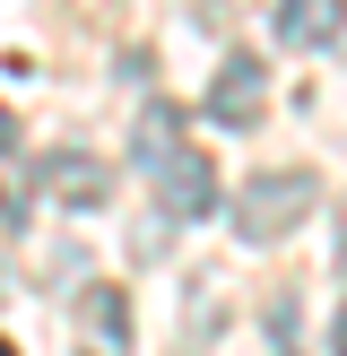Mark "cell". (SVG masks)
Here are the masks:
<instances>
[{
	"mask_svg": "<svg viewBox=\"0 0 347 356\" xmlns=\"http://www.w3.org/2000/svg\"><path fill=\"white\" fill-rule=\"evenodd\" d=\"M139 165H148L156 209H165L174 226H200L208 209H217V165L183 139V113H174V104H148V113H139Z\"/></svg>",
	"mask_w": 347,
	"mask_h": 356,
	"instance_id": "6da1fadb",
	"label": "cell"
},
{
	"mask_svg": "<svg viewBox=\"0 0 347 356\" xmlns=\"http://www.w3.org/2000/svg\"><path fill=\"white\" fill-rule=\"evenodd\" d=\"M312 200H321V191H312L304 165H269V174H252V183L235 191V235L243 243H278L287 226L312 218Z\"/></svg>",
	"mask_w": 347,
	"mask_h": 356,
	"instance_id": "7a4b0ae2",
	"label": "cell"
},
{
	"mask_svg": "<svg viewBox=\"0 0 347 356\" xmlns=\"http://www.w3.org/2000/svg\"><path fill=\"white\" fill-rule=\"evenodd\" d=\"M35 200H52V209H104V200H113V165H104V156L61 148V156L35 165Z\"/></svg>",
	"mask_w": 347,
	"mask_h": 356,
	"instance_id": "3957f363",
	"label": "cell"
},
{
	"mask_svg": "<svg viewBox=\"0 0 347 356\" xmlns=\"http://www.w3.org/2000/svg\"><path fill=\"white\" fill-rule=\"evenodd\" d=\"M260 104H269V61H260V52H235V61L217 70V87H208V122H226V131H252Z\"/></svg>",
	"mask_w": 347,
	"mask_h": 356,
	"instance_id": "277c9868",
	"label": "cell"
},
{
	"mask_svg": "<svg viewBox=\"0 0 347 356\" xmlns=\"http://www.w3.org/2000/svg\"><path fill=\"white\" fill-rule=\"evenodd\" d=\"M78 339H87V356H130V296L87 287L78 296Z\"/></svg>",
	"mask_w": 347,
	"mask_h": 356,
	"instance_id": "5b68a950",
	"label": "cell"
},
{
	"mask_svg": "<svg viewBox=\"0 0 347 356\" xmlns=\"http://www.w3.org/2000/svg\"><path fill=\"white\" fill-rule=\"evenodd\" d=\"M278 44H295V52L339 44V0H278Z\"/></svg>",
	"mask_w": 347,
	"mask_h": 356,
	"instance_id": "8992f818",
	"label": "cell"
},
{
	"mask_svg": "<svg viewBox=\"0 0 347 356\" xmlns=\"http://www.w3.org/2000/svg\"><path fill=\"white\" fill-rule=\"evenodd\" d=\"M17 148V122H9V104H0V156H9Z\"/></svg>",
	"mask_w": 347,
	"mask_h": 356,
	"instance_id": "52a82bcc",
	"label": "cell"
},
{
	"mask_svg": "<svg viewBox=\"0 0 347 356\" xmlns=\"http://www.w3.org/2000/svg\"><path fill=\"white\" fill-rule=\"evenodd\" d=\"M339 278H347V200H339Z\"/></svg>",
	"mask_w": 347,
	"mask_h": 356,
	"instance_id": "ba28073f",
	"label": "cell"
},
{
	"mask_svg": "<svg viewBox=\"0 0 347 356\" xmlns=\"http://www.w3.org/2000/svg\"><path fill=\"white\" fill-rule=\"evenodd\" d=\"M339 356H347V313H339Z\"/></svg>",
	"mask_w": 347,
	"mask_h": 356,
	"instance_id": "9c48e42d",
	"label": "cell"
},
{
	"mask_svg": "<svg viewBox=\"0 0 347 356\" xmlns=\"http://www.w3.org/2000/svg\"><path fill=\"white\" fill-rule=\"evenodd\" d=\"M0 356H17V348H9V339H0Z\"/></svg>",
	"mask_w": 347,
	"mask_h": 356,
	"instance_id": "30bf717a",
	"label": "cell"
}]
</instances>
